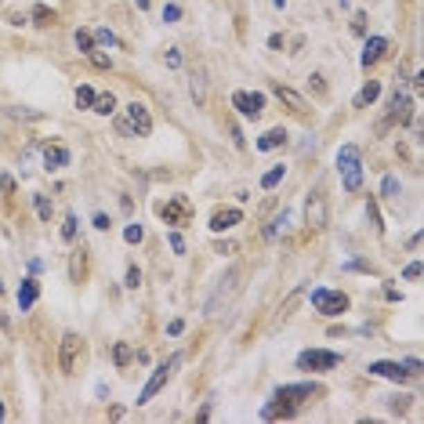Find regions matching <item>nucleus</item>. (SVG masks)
Masks as SVG:
<instances>
[{
	"mask_svg": "<svg viewBox=\"0 0 424 424\" xmlns=\"http://www.w3.org/2000/svg\"><path fill=\"white\" fill-rule=\"evenodd\" d=\"M377 94H381V84H377V80H370L363 91H359V98H355V105L359 109H363V105H370V102H377Z\"/></svg>",
	"mask_w": 424,
	"mask_h": 424,
	"instance_id": "nucleus-21",
	"label": "nucleus"
},
{
	"mask_svg": "<svg viewBox=\"0 0 424 424\" xmlns=\"http://www.w3.org/2000/svg\"><path fill=\"white\" fill-rule=\"evenodd\" d=\"M178 363H182V355H170L167 363H160V366H156V373L149 377V385L141 388V396H138V403H149V399L156 396V391H160V388L167 385V377H170V370H175Z\"/></svg>",
	"mask_w": 424,
	"mask_h": 424,
	"instance_id": "nucleus-9",
	"label": "nucleus"
},
{
	"mask_svg": "<svg viewBox=\"0 0 424 424\" xmlns=\"http://www.w3.org/2000/svg\"><path fill=\"white\" fill-rule=\"evenodd\" d=\"M91 102H94V91H91L87 84H80V87H76V105H80V109H91Z\"/></svg>",
	"mask_w": 424,
	"mask_h": 424,
	"instance_id": "nucleus-26",
	"label": "nucleus"
},
{
	"mask_svg": "<svg viewBox=\"0 0 424 424\" xmlns=\"http://www.w3.org/2000/svg\"><path fill=\"white\" fill-rule=\"evenodd\" d=\"M76 47H80L84 55L94 51V33H91V29H76Z\"/></svg>",
	"mask_w": 424,
	"mask_h": 424,
	"instance_id": "nucleus-24",
	"label": "nucleus"
},
{
	"mask_svg": "<svg viewBox=\"0 0 424 424\" xmlns=\"http://www.w3.org/2000/svg\"><path fill=\"white\" fill-rule=\"evenodd\" d=\"M399 193V185H396V178H385V196H396Z\"/></svg>",
	"mask_w": 424,
	"mask_h": 424,
	"instance_id": "nucleus-33",
	"label": "nucleus"
},
{
	"mask_svg": "<svg viewBox=\"0 0 424 424\" xmlns=\"http://www.w3.org/2000/svg\"><path fill=\"white\" fill-rule=\"evenodd\" d=\"M113 359H116V366H127V363H131V359H134V352H131V348H127V344H123V341H120V344H116V348H113Z\"/></svg>",
	"mask_w": 424,
	"mask_h": 424,
	"instance_id": "nucleus-25",
	"label": "nucleus"
},
{
	"mask_svg": "<svg viewBox=\"0 0 424 424\" xmlns=\"http://www.w3.org/2000/svg\"><path fill=\"white\" fill-rule=\"evenodd\" d=\"M388 51V40L385 37H370L366 40V47H363V58H359V62H363V66L370 69L373 66V62H381V55Z\"/></svg>",
	"mask_w": 424,
	"mask_h": 424,
	"instance_id": "nucleus-13",
	"label": "nucleus"
},
{
	"mask_svg": "<svg viewBox=\"0 0 424 424\" xmlns=\"http://www.w3.org/2000/svg\"><path fill=\"white\" fill-rule=\"evenodd\" d=\"M33 19H37V26H55V22H58V15H55L51 8L37 4V8H33Z\"/></svg>",
	"mask_w": 424,
	"mask_h": 424,
	"instance_id": "nucleus-23",
	"label": "nucleus"
},
{
	"mask_svg": "<svg viewBox=\"0 0 424 424\" xmlns=\"http://www.w3.org/2000/svg\"><path fill=\"white\" fill-rule=\"evenodd\" d=\"M406 109H410V98H406V94H396V98H391V113H388V123H403L406 120ZM388 123H385V127H388ZM381 127V131H385Z\"/></svg>",
	"mask_w": 424,
	"mask_h": 424,
	"instance_id": "nucleus-18",
	"label": "nucleus"
},
{
	"mask_svg": "<svg viewBox=\"0 0 424 424\" xmlns=\"http://www.w3.org/2000/svg\"><path fill=\"white\" fill-rule=\"evenodd\" d=\"M312 396H319V388L316 385H287V388H279L272 403L261 410L265 421H279V417H294L297 410H301V403L312 399Z\"/></svg>",
	"mask_w": 424,
	"mask_h": 424,
	"instance_id": "nucleus-1",
	"label": "nucleus"
},
{
	"mask_svg": "<svg viewBox=\"0 0 424 424\" xmlns=\"http://www.w3.org/2000/svg\"><path fill=\"white\" fill-rule=\"evenodd\" d=\"M156 214H160L167 225L185 229L188 222H193V203H188V196H170L167 203H160V207H156Z\"/></svg>",
	"mask_w": 424,
	"mask_h": 424,
	"instance_id": "nucleus-4",
	"label": "nucleus"
},
{
	"mask_svg": "<svg viewBox=\"0 0 424 424\" xmlns=\"http://www.w3.org/2000/svg\"><path fill=\"white\" fill-rule=\"evenodd\" d=\"M243 222V211L240 207H225V211H214L211 214V232H225L232 225H240Z\"/></svg>",
	"mask_w": 424,
	"mask_h": 424,
	"instance_id": "nucleus-12",
	"label": "nucleus"
},
{
	"mask_svg": "<svg viewBox=\"0 0 424 424\" xmlns=\"http://www.w3.org/2000/svg\"><path fill=\"white\" fill-rule=\"evenodd\" d=\"M232 109H240V116H247V120H258L265 113V94L261 91H236Z\"/></svg>",
	"mask_w": 424,
	"mask_h": 424,
	"instance_id": "nucleus-7",
	"label": "nucleus"
},
{
	"mask_svg": "<svg viewBox=\"0 0 424 424\" xmlns=\"http://www.w3.org/2000/svg\"><path fill=\"white\" fill-rule=\"evenodd\" d=\"M37 297H40V283L29 276V279H22V287H19V308L26 312V308H33L37 305Z\"/></svg>",
	"mask_w": 424,
	"mask_h": 424,
	"instance_id": "nucleus-14",
	"label": "nucleus"
},
{
	"mask_svg": "<svg viewBox=\"0 0 424 424\" xmlns=\"http://www.w3.org/2000/svg\"><path fill=\"white\" fill-rule=\"evenodd\" d=\"M305 218H308V229H326V196H323V188H316V193L308 196L305 203Z\"/></svg>",
	"mask_w": 424,
	"mask_h": 424,
	"instance_id": "nucleus-10",
	"label": "nucleus"
},
{
	"mask_svg": "<svg viewBox=\"0 0 424 424\" xmlns=\"http://www.w3.org/2000/svg\"><path fill=\"white\" fill-rule=\"evenodd\" d=\"M370 373L388 377V381H406V377H410V370L399 366V363H370Z\"/></svg>",
	"mask_w": 424,
	"mask_h": 424,
	"instance_id": "nucleus-15",
	"label": "nucleus"
},
{
	"mask_svg": "<svg viewBox=\"0 0 424 424\" xmlns=\"http://www.w3.org/2000/svg\"><path fill=\"white\" fill-rule=\"evenodd\" d=\"M44 164H47V170H55V167H62V164H69V152L62 149V145H51L44 152Z\"/></svg>",
	"mask_w": 424,
	"mask_h": 424,
	"instance_id": "nucleus-20",
	"label": "nucleus"
},
{
	"mask_svg": "<svg viewBox=\"0 0 424 424\" xmlns=\"http://www.w3.org/2000/svg\"><path fill=\"white\" fill-rule=\"evenodd\" d=\"M127 287H131V290H138V287H141V272L134 269V265L127 269Z\"/></svg>",
	"mask_w": 424,
	"mask_h": 424,
	"instance_id": "nucleus-31",
	"label": "nucleus"
},
{
	"mask_svg": "<svg viewBox=\"0 0 424 424\" xmlns=\"http://www.w3.org/2000/svg\"><path fill=\"white\" fill-rule=\"evenodd\" d=\"M62 240H66V243L76 240V214H66V225H62Z\"/></svg>",
	"mask_w": 424,
	"mask_h": 424,
	"instance_id": "nucleus-27",
	"label": "nucleus"
},
{
	"mask_svg": "<svg viewBox=\"0 0 424 424\" xmlns=\"http://www.w3.org/2000/svg\"><path fill=\"white\" fill-rule=\"evenodd\" d=\"M37 214L44 222H51V203H47V196H37Z\"/></svg>",
	"mask_w": 424,
	"mask_h": 424,
	"instance_id": "nucleus-29",
	"label": "nucleus"
},
{
	"mask_svg": "<svg viewBox=\"0 0 424 424\" xmlns=\"http://www.w3.org/2000/svg\"><path fill=\"white\" fill-rule=\"evenodd\" d=\"M312 305H316V312H323V316H341V312L348 308V294L316 287V290H312Z\"/></svg>",
	"mask_w": 424,
	"mask_h": 424,
	"instance_id": "nucleus-6",
	"label": "nucleus"
},
{
	"mask_svg": "<svg viewBox=\"0 0 424 424\" xmlns=\"http://www.w3.org/2000/svg\"><path fill=\"white\" fill-rule=\"evenodd\" d=\"M94 40H98V44H109V47H120V40L109 33V29H98V33H94Z\"/></svg>",
	"mask_w": 424,
	"mask_h": 424,
	"instance_id": "nucleus-30",
	"label": "nucleus"
},
{
	"mask_svg": "<svg viewBox=\"0 0 424 424\" xmlns=\"http://www.w3.org/2000/svg\"><path fill=\"white\" fill-rule=\"evenodd\" d=\"M94 229H109V218L105 214H94Z\"/></svg>",
	"mask_w": 424,
	"mask_h": 424,
	"instance_id": "nucleus-36",
	"label": "nucleus"
},
{
	"mask_svg": "<svg viewBox=\"0 0 424 424\" xmlns=\"http://www.w3.org/2000/svg\"><path fill=\"white\" fill-rule=\"evenodd\" d=\"M337 167L344 175V188H348V193H359V188H363V164H359V149L344 145L337 152Z\"/></svg>",
	"mask_w": 424,
	"mask_h": 424,
	"instance_id": "nucleus-3",
	"label": "nucleus"
},
{
	"mask_svg": "<svg viewBox=\"0 0 424 424\" xmlns=\"http://www.w3.org/2000/svg\"><path fill=\"white\" fill-rule=\"evenodd\" d=\"M141 236H145L141 225H127V229H123V240H127V243H141Z\"/></svg>",
	"mask_w": 424,
	"mask_h": 424,
	"instance_id": "nucleus-28",
	"label": "nucleus"
},
{
	"mask_svg": "<svg viewBox=\"0 0 424 424\" xmlns=\"http://www.w3.org/2000/svg\"><path fill=\"white\" fill-rule=\"evenodd\" d=\"M279 145H287V131H283V127H272V131H265V134L258 138V149H261V152H272V149H279Z\"/></svg>",
	"mask_w": 424,
	"mask_h": 424,
	"instance_id": "nucleus-16",
	"label": "nucleus"
},
{
	"mask_svg": "<svg viewBox=\"0 0 424 424\" xmlns=\"http://www.w3.org/2000/svg\"><path fill=\"white\" fill-rule=\"evenodd\" d=\"M178 15H182V8H178V4H170V8H164V22H175Z\"/></svg>",
	"mask_w": 424,
	"mask_h": 424,
	"instance_id": "nucleus-32",
	"label": "nucleus"
},
{
	"mask_svg": "<svg viewBox=\"0 0 424 424\" xmlns=\"http://www.w3.org/2000/svg\"><path fill=\"white\" fill-rule=\"evenodd\" d=\"M341 363L337 352H323V348H308L297 355V370H334Z\"/></svg>",
	"mask_w": 424,
	"mask_h": 424,
	"instance_id": "nucleus-8",
	"label": "nucleus"
},
{
	"mask_svg": "<svg viewBox=\"0 0 424 424\" xmlns=\"http://www.w3.org/2000/svg\"><path fill=\"white\" fill-rule=\"evenodd\" d=\"M283 175H287V167H272V170H265V178H261V188H276L279 182H283Z\"/></svg>",
	"mask_w": 424,
	"mask_h": 424,
	"instance_id": "nucleus-22",
	"label": "nucleus"
},
{
	"mask_svg": "<svg viewBox=\"0 0 424 424\" xmlns=\"http://www.w3.org/2000/svg\"><path fill=\"white\" fill-rule=\"evenodd\" d=\"M421 276V265L414 261V265H406V279H417Z\"/></svg>",
	"mask_w": 424,
	"mask_h": 424,
	"instance_id": "nucleus-35",
	"label": "nucleus"
},
{
	"mask_svg": "<svg viewBox=\"0 0 424 424\" xmlns=\"http://www.w3.org/2000/svg\"><path fill=\"white\" fill-rule=\"evenodd\" d=\"M0 417H4V406H0Z\"/></svg>",
	"mask_w": 424,
	"mask_h": 424,
	"instance_id": "nucleus-37",
	"label": "nucleus"
},
{
	"mask_svg": "<svg viewBox=\"0 0 424 424\" xmlns=\"http://www.w3.org/2000/svg\"><path fill=\"white\" fill-rule=\"evenodd\" d=\"M120 131L131 134V138H149V134H152V116H149V109L141 105V102H131L127 109H123V116H120Z\"/></svg>",
	"mask_w": 424,
	"mask_h": 424,
	"instance_id": "nucleus-2",
	"label": "nucleus"
},
{
	"mask_svg": "<svg viewBox=\"0 0 424 424\" xmlns=\"http://www.w3.org/2000/svg\"><path fill=\"white\" fill-rule=\"evenodd\" d=\"M91 109H94L98 116H113V113H116V98H113V94H94Z\"/></svg>",
	"mask_w": 424,
	"mask_h": 424,
	"instance_id": "nucleus-19",
	"label": "nucleus"
},
{
	"mask_svg": "<svg viewBox=\"0 0 424 424\" xmlns=\"http://www.w3.org/2000/svg\"><path fill=\"white\" fill-rule=\"evenodd\" d=\"M170 247H175V250H178V254H182V250H185V240H182V236H178V232H170Z\"/></svg>",
	"mask_w": 424,
	"mask_h": 424,
	"instance_id": "nucleus-34",
	"label": "nucleus"
},
{
	"mask_svg": "<svg viewBox=\"0 0 424 424\" xmlns=\"http://www.w3.org/2000/svg\"><path fill=\"white\" fill-rule=\"evenodd\" d=\"M80 355H84V341L80 334H66L58 344V370L62 373H76V366H80Z\"/></svg>",
	"mask_w": 424,
	"mask_h": 424,
	"instance_id": "nucleus-5",
	"label": "nucleus"
},
{
	"mask_svg": "<svg viewBox=\"0 0 424 424\" xmlns=\"http://www.w3.org/2000/svg\"><path fill=\"white\" fill-rule=\"evenodd\" d=\"M69 276H73V283H84L87 279V250L80 247L73 254V265H69Z\"/></svg>",
	"mask_w": 424,
	"mask_h": 424,
	"instance_id": "nucleus-17",
	"label": "nucleus"
},
{
	"mask_svg": "<svg viewBox=\"0 0 424 424\" xmlns=\"http://www.w3.org/2000/svg\"><path fill=\"white\" fill-rule=\"evenodd\" d=\"M272 94H276V98H279L283 105H290V113H294L297 120H308V102H305L297 91L283 87V84H272Z\"/></svg>",
	"mask_w": 424,
	"mask_h": 424,
	"instance_id": "nucleus-11",
	"label": "nucleus"
}]
</instances>
